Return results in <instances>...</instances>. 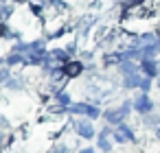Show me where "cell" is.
I'll return each instance as SVG.
<instances>
[{
    "mask_svg": "<svg viewBox=\"0 0 160 153\" xmlns=\"http://www.w3.org/2000/svg\"><path fill=\"white\" fill-rule=\"evenodd\" d=\"M129 109H132V103H123L121 107H112V109L105 112V120L112 122V125H121V122L127 118Z\"/></svg>",
    "mask_w": 160,
    "mask_h": 153,
    "instance_id": "obj_1",
    "label": "cell"
},
{
    "mask_svg": "<svg viewBox=\"0 0 160 153\" xmlns=\"http://www.w3.org/2000/svg\"><path fill=\"white\" fill-rule=\"evenodd\" d=\"M66 112H70V114H86V116H90V118H97L101 112L97 109V107H92V105H83V103H77V105H68V107H64Z\"/></svg>",
    "mask_w": 160,
    "mask_h": 153,
    "instance_id": "obj_2",
    "label": "cell"
},
{
    "mask_svg": "<svg viewBox=\"0 0 160 153\" xmlns=\"http://www.w3.org/2000/svg\"><path fill=\"white\" fill-rule=\"evenodd\" d=\"M134 107H136V112H140V114H151L153 101H151L147 94H138V96L134 98Z\"/></svg>",
    "mask_w": 160,
    "mask_h": 153,
    "instance_id": "obj_3",
    "label": "cell"
},
{
    "mask_svg": "<svg viewBox=\"0 0 160 153\" xmlns=\"http://www.w3.org/2000/svg\"><path fill=\"white\" fill-rule=\"evenodd\" d=\"M72 125H75V129H77V133H79L81 138H86V140H88V138H92V136H94V127H92V122H90V120H75Z\"/></svg>",
    "mask_w": 160,
    "mask_h": 153,
    "instance_id": "obj_4",
    "label": "cell"
},
{
    "mask_svg": "<svg viewBox=\"0 0 160 153\" xmlns=\"http://www.w3.org/2000/svg\"><path fill=\"white\" fill-rule=\"evenodd\" d=\"M114 138H116L118 142H132V140H134V131H132L127 125L121 122V125L114 129Z\"/></svg>",
    "mask_w": 160,
    "mask_h": 153,
    "instance_id": "obj_5",
    "label": "cell"
},
{
    "mask_svg": "<svg viewBox=\"0 0 160 153\" xmlns=\"http://www.w3.org/2000/svg\"><path fill=\"white\" fill-rule=\"evenodd\" d=\"M83 72V64L81 61H66L64 64V74L66 77H79Z\"/></svg>",
    "mask_w": 160,
    "mask_h": 153,
    "instance_id": "obj_6",
    "label": "cell"
},
{
    "mask_svg": "<svg viewBox=\"0 0 160 153\" xmlns=\"http://www.w3.org/2000/svg\"><path fill=\"white\" fill-rule=\"evenodd\" d=\"M140 70H142L145 77H149V79L158 74V66H156L153 59H142V61H140Z\"/></svg>",
    "mask_w": 160,
    "mask_h": 153,
    "instance_id": "obj_7",
    "label": "cell"
},
{
    "mask_svg": "<svg viewBox=\"0 0 160 153\" xmlns=\"http://www.w3.org/2000/svg\"><path fill=\"white\" fill-rule=\"evenodd\" d=\"M118 70H121L125 77H129V74H136V72H138V68H136V64H134L132 59H125V61L118 66Z\"/></svg>",
    "mask_w": 160,
    "mask_h": 153,
    "instance_id": "obj_8",
    "label": "cell"
},
{
    "mask_svg": "<svg viewBox=\"0 0 160 153\" xmlns=\"http://www.w3.org/2000/svg\"><path fill=\"white\" fill-rule=\"evenodd\" d=\"M142 79L145 77H140L138 72L136 74H129V77H125V88H140L142 85Z\"/></svg>",
    "mask_w": 160,
    "mask_h": 153,
    "instance_id": "obj_9",
    "label": "cell"
},
{
    "mask_svg": "<svg viewBox=\"0 0 160 153\" xmlns=\"http://www.w3.org/2000/svg\"><path fill=\"white\" fill-rule=\"evenodd\" d=\"M108 136H110V129H103L101 136H99V149H101V151H110V140H108Z\"/></svg>",
    "mask_w": 160,
    "mask_h": 153,
    "instance_id": "obj_10",
    "label": "cell"
},
{
    "mask_svg": "<svg viewBox=\"0 0 160 153\" xmlns=\"http://www.w3.org/2000/svg\"><path fill=\"white\" fill-rule=\"evenodd\" d=\"M145 125H147L149 129H158V127H160V118H158L156 114H145Z\"/></svg>",
    "mask_w": 160,
    "mask_h": 153,
    "instance_id": "obj_11",
    "label": "cell"
},
{
    "mask_svg": "<svg viewBox=\"0 0 160 153\" xmlns=\"http://www.w3.org/2000/svg\"><path fill=\"white\" fill-rule=\"evenodd\" d=\"M48 153H68V146H66V144H55Z\"/></svg>",
    "mask_w": 160,
    "mask_h": 153,
    "instance_id": "obj_12",
    "label": "cell"
},
{
    "mask_svg": "<svg viewBox=\"0 0 160 153\" xmlns=\"http://www.w3.org/2000/svg\"><path fill=\"white\" fill-rule=\"evenodd\" d=\"M57 98H59V103H62V105H66V107H68V103H70V96H68V94L57 92Z\"/></svg>",
    "mask_w": 160,
    "mask_h": 153,
    "instance_id": "obj_13",
    "label": "cell"
},
{
    "mask_svg": "<svg viewBox=\"0 0 160 153\" xmlns=\"http://www.w3.org/2000/svg\"><path fill=\"white\" fill-rule=\"evenodd\" d=\"M7 88H9V90H18V88H20V81H18V79H7Z\"/></svg>",
    "mask_w": 160,
    "mask_h": 153,
    "instance_id": "obj_14",
    "label": "cell"
},
{
    "mask_svg": "<svg viewBox=\"0 0 160 153\" xmlns=\"http://www.w3.org/2000/svg\"><path fill=\"white\" fill-rule=\"evenodd\" d=\"M20 59H22V57H20V53H11V55H9V59H7V61H9V64H18V61H20Z\"/></svg>",
    "mask_w": 160,
    "mask_h": 153,
    "instance_id": "obj_15",
    "label": "cell"
},
{
    "mask_svg": "<svg viewBox=\"0 0 160 153\" xmlns=\"http://www.w3.org/2000/svg\"><path fill=\"white\" fill-rule=\"evenodd\" d=\"M81 153H97L94 149H81Z\"/></svg>",
    "mask_w": 160,
    "mask_h": 153,
    "instance_id": "obj_16",
    "label": "cell"
},
{
    "mask_svg": "<svg viewBox=\"0 0 160 153\" xmlns=\"http://www.w3.org/2000/svg\"><path fill=\"white\" fill-rule=\"evenodd\" d=\"M156 138H158V140H160V127H158V129H156Z\"/></svg>",
    "mask_w": 160,
    "mask_h": 153,
    "instance_id": "obj_17",
    "label": "cell"
},
{
    "mask_svg": "<svg viewBox=\"0 0 160 153\" xmlns=\"http://www.w3.org/2000/svg\"><path fill=\"white\" fill-rule=\"evenodd\" d=\"M158 74H160V70H158ZM158 85H160V79H158Z\"/></svg>",
    "mask_w": 160,
    "mask_h": 153,
    "instance_id": "obj_18",
    "label": "cell"
}]
</instances>
